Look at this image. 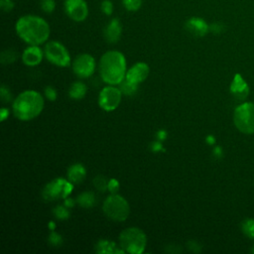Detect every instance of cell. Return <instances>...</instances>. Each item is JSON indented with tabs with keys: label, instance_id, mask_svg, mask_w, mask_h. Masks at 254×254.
<instances>
[{
	"label": "cell",
	"instance_id": "obj_1",
	"mask_svg": "<svg viewBox=\"0 0 254 254\" xmlns=\"http://www.w3.org/2000/svg\"><path fill=\"white\" fill-rule=\"evenodd\" d=\"M15 31L23 42L31 46L46 43L51 34L49 23L44 18L33 14L21 16L15 24Z\"/></svg>",
	"mask_w": 254,
	"mask_h": 254
},
{
	"label": "cell",
	"instance_id": "obj_2",
	"mask_svg": "<svg viewBox=\"0 0 254 254\" xmlns=\"http://www.w3.org/2000/svg\"><path fill=\"white\" fill-rule=\"evenodd\" d=\"M99 74L101 79L110 84H120L126 75V59L119 51L104 53L99 61Z\"/></svg>",
	"mask_w": 254,
	"mask_h": 254
},
{
	"label": "cell",
	"instance_id": "obj_3",
	"mask_svg": "<svg viewBox=\"0 0 254 254\" xmlns=\"http://www.w3.org/2000/svg\"><path fill=\"white\" fill-rule=\"evenodd\" d=\"M44 108L43 96L35 90L21 92L13 101V114L19 120L29 121L41 114Z\"/></svg>",
	"mask_w": 254,
	"mask_h": 254
},
{
	"label": "cell",
	"instance_id": "obj_4",
	"mask_svg": "<svg viewBox=\"0 0 254 254\" xmlns=\"http://www.w3.org/2000/svg\"><path fill=\"white\" fill-rule=\"evenodd\" d=\"M120 247L127 253L141 254L147 244L145 232L138 227H128L119 234Z\"/></svg>",
	"mask_w": 254,
	"mask_h": 254
},
{
	"label": "cell",
	"instance_id": "obj_5",
	"mask_svg": "<svg viewBox=\"0 0 254 254\" xmlns=\"http://www.w3.org/2000/svg\"><path fill=\"white\" fill-rule=\"evenodd\" d=\"M105 215L114 221H124L130 213L128 201L119 194L111 193L107 196L102 205Z\"/></svg>",
	"mask_w": 254,
	"mask_h": 254
},
{
	"label": "cell",
	"instance_id": "obj_6",
	"mask_svg": "<svg viewBox=\"0 0 254 254\" xmlns=\"http://www.w3.org/2000/svg\"><path fill=\"white\" fill-rule=\"evenodd\" d=\"M236 128L244 134L254 133V103L245 102L238 105L233 114Z\"/></svg>",
	"mask_w": 254,
	"mask_h": 254
},
{
	"label": "cell",
	"instance_id": "obj_7",
	"mask_svg": "<svg viewBox=\"0 0 254 254\" xmlns=\"http://www.w3.org/2000/svg\"><path fill=\"white\" fill-rule=\"evenodd\" d=\"M73 189L72 183L63 178H57L48 183L42 191V196L48 201L66 198Z\"/></svg>",
	"mask_w": 254,
	"mask_h": 254
},
{
	"label": "cell",
	"instance_id": "obj_8",
	"mask_svg": "<svg viewBox=\"0 0 254 254\" xmlns=\"http://www.w3.org/2000/svg\"><path fill=\"white\" fill-rule=\"evenodd\" d=\"M44 54L46 59L53 64L65 67L70 64V57L66 48L58 41H50L45 45Z\"/></svg>",
	"mask_w": 254,
	"mask_h": 254
},
{
	"label": "cell",
	"instance_id": "obj_9",
	"mask_svg": "<svg viewBox=\"0 0 254 254\" xmlns=\"http://www.w3.org/2000/svg\"><path fill=\"white\" fill-rule=\"evenodd\" d=\"M121 97L122 92L120 88L108 85L100 90L98 95V104L103 110L112 111L119 106Z\"/></svg>",
	"mask_w": 254,
	"mask_h": 254
},
{
	"label": "cell",
	"instance_id": "obj_10",
	"mask_svg": "<svg viewBox=\"0 0 254 254\" xmlns=\"http://www.w3.org/2000/svg\"><path fill=\"white\" fill-rule=\"evenodd\" d=\"M64 11L70 20L80 23L88 16V5L85 0H64Z\"/></svg>",
	"mask_w": 254,
	"mask_h": 254
},
{
	"label": "cell",
	"instance_id": "obj_11",
	"mask_svg": "<svg viewBox=\"0 0 254 254\" xmlns=\"http://www.w3.org/2000/svg\"><path fill=\"white\" fill-rule=\"evenodd\" d=\"M95 69V60L89 54H80L72 62V70L80 78L89 77Z\"/></svg>",
	"mask_w": 254,
	"mask_h": 254
},
{
	"label": "cell",
	"instance_id": "obj_12",
	"mask_svg": "<svg viewBox=\"0 0 254 254\" xmlns=\"http://www.w3.org/2000/svg\"><path fill=\"white\" fill-rule=\"evenodd\" d=\"M149 71H150V67L146 63H142V62L136 63L126 71V75L124 79H126L131 83L139 84L148 77Z\"/></svg>",
	"mask_w": 254,
	"mask_h": 254
},
{
	"label": "cell",
	"instance_id": "obj_13",
	"mask_svg": "<svg viewBox=\"0 0 254 254\" xmlns=\"http://www.w3.org/2000/svg\"><path fill=\"white\" fill-rule=\"evenodd\" d=\"M185 30L191 36L201 38L209 31V25L200 17H190L185 23Z\"/></svg>",
	"mask_w": 254,
	"mask_h": 254
},
{
	"label": "cell",
	"instance_id": "obj_14",
	"mask_svg": "<svg viewBox=\"0 0 254 254\" xmlns=\"http://www.w3.org/2000/svg\"><path fill=\"white\" fill-rule=\"evenodd\" d=\"M122 35V24L118 18H112L103 29V37L109 44H116Z\"/></svg>",
	"mask_w": 254,
	"mask_h": 254
},
{
	"label": "cell",
	"instance_id": "obj_15",
	"mask_svg": "<svg viewBox=\"0 0 254 254\" xmlns=\"http://www.w3.org/2000/svg\"><path fill=\"white\" fill-rule=\"evenodd\" d=\"M44 56V51L39 46L29 45L22 54V61L28 66H35L42 62Z\"/></svg>",
	"mask_w": 254,
	"mask_h": 254
},
{
	"label": "cell",
	"instance_id": "obj_16",
	"mask_svg": "<svg viewBox=\"0 0 254 254\" xmlns=\"http://www.w3.org/2000/svg\"><path fill=\"white\" fill-rule=\"evenodd\" d=\"M230 92L236 99L239 100L245 99L249 94L248 84L239 73H236L233 77V80L230 84Z\"/></svg>",
	"mask_w": 254,
	"mask_h": 254
},
{
	"label": "cell",
	"instance_id": "obj_17",
	"mask_svg": "<svg viewBox=\"0 0 254 254\" xmlns=\"http://www.w3.org/2000/svg\"><path fill=\"white\" fill-rule=\"evenodd\" d=\"M86 175V170L81 164H73L67 170V180L72 184H80Z\"/></svg>",
	"mask_w": 254,
	"mask_h": 254
},
{
	"label": "cell",
	"instance_id": "obj_18",
	"mask_svg": "<svg viewBox=\"0 0 254 254\" xmlns=\"http://www.w3.org/2000/svg\"><path fill=\"white\" fill-rule=\"evenodd\" d=\"M95 251L99 254H112V253H125V251L121 248L118 249L116 244L109 240H99L96 244Z\"/></svg>",
	"mask_w": 254,
	"mask_h": 254
},
{
	"label": "cell",
	"instance_id": "obj_19",
	"mask_svg": "<svg viewBox=\"0 0 254 254\" xmlns=\"http://www.w3.org/2000/svg\"><path fill=\"white\" fill-rule=\"evenodd\" d=\"M86 91H87V87L83 82L74 81L68 89V95L72 99H81L85 96Z\"/></svg>",
	"mask_w": 254,
	"mask_h": 254
},
{
	"label": "cell",
	"instance_id": "obj_20",
	"mask_svg": "<svg viewBox=\"0 0 254 254\" xmlns=\"http://www.w3.org/2000/svg\"><path fill=\"white\" fill-rule=\"evenodd\" d=\"M81 207L84 208H90L94 205L95 203V196L92 192L90 191H85L80 193L75 200Z\"/></svg>",
	"mask_w": 254,
	"mask_h": 254
},
{
	"label": "cell",
	"instance_id": "obj_21",
	"mask_svg": "<svg viewBox=\"0 0 254 254\" xmlns=\"http://www.w3.org/2000/svg\"><path fill=\"white\" fill-rule=\"evenodd\" d=\"M18 58V53L13 49H7L1 53L0 61L3 64H10Z\"/></svg>",
	"mask_w": 254,
	"mask_h": 254
},
{
	"label": "cell",
	"instance_id": "obj_22",
	"mask_svg": "<svg viewBox=\"0 0 254 254\" xmlns=\"http://www.w3.org/2000/svg\"><path fill=\"white\" fill-rule=\"evenodd\" d=\"M242 232L249 238L254 239V218H247L241 222Z\"/></svg>",
	"mask_w": 254,
	"mask_h": 254
},
{
	"label": "cell",
	"instance_id": "obj_23",
	"mask_svg": "<svg viewBox=\"0 0 254 254\" xmlns=\"http://www.w3.org/2000/svg\"><path fill=\"white\" fill-rule=\"evenodd\" d=\"M120 90L123 94L125 95H134L137 90H138V84H134V83H131L129 81H127L126 79H124L121 83H120Z\"/></svg>",
	"mask_w": 254,
	"mask_h": 254
},
{
	"label": "cell",
	"instance_id": "obj_24",
	"mask_svg": "<svg viewBox=\"0 0 254 254\" xmlns=\"http://www.w3.org/2000/svg\"><path fill=\"white\" fill-rule=\"evenodd\" d=\"M143 4V0H122V5L129 12L138 11Z\"/></svg>",
	"mask_w": 254,
	"mask_h": 254
},
{
	"label": "cell",
	"instance_id": "obj_25",
	"mask_svg": "<svg viewBox=\"0 0 254 254\" xmlns=\"http://www.w3.org/2000/svg\"><path fill=\"white\" fill-rule=\"evenodd\" d=\"M93 186L99 191H105L108 190V181L105 179V177L98 175L93 179Z\"/></svg>",
	"mask_w": 254,
	"mask_h": 254
},
{
	"label": "cell",
	"instance_id": "obj_26",
	"mask_svg": "<svg viewBox=\"0 0 254 254\" xmlns=\"http://www.w3.org/2000/svg\"><path fill=\"white\" fill-rule=\"evenodd\" d=\"M40 8L46 14H52L56 9L55 0H40Z\"/></svg>",
	"mask_w": 254,
	"mask_h": 254
},
{
	"label": "cell",
	"instance_id": "obj_27",
	"mask_svg": "<svg viewBox=\"0 0 254 254\" xmlns=\"http://www.w3.org/2000/svg\"><path fill=\"white\" fill-rule=\"evenodd\" d=\"M53 213L54 215L58 218V219H61V220H64V219H67L68 216H69V212L68 210L66 209V206L64 205H58L56 206L54 209H53Z\"/></svg>",
	"mask_w": 254,
	"mask_h": 254
},
{
	"label": "cell",
	"instance_id": "obj_28",
	"mask_svg": "<svg viewBox=\"0 0 254 254\" xmlns=\"http://www.w3.org/2000/svg\"><path fill=\"white\" fill-rule=\"evenodd\" d=\"M100 10L106 16H111L114 11V6L111 0H102L100 3Z\"/></svg>",
	"mask_w": 254,
	"mask_h": 254
},
{
	"label": "cell",
	"instance_id": "obj_29",
	"mask_svg": "<svg viewBox=\"0 0 254 254\" xmlns=\"http://www.w3.org/2000/svg\"><path fill=\"white\" fill-rule=\"evenodd\" d=\"M0 8L4 13H10L15 8L13 0H0Z\"/></svg>",
	"mask_w": 254,
	"mask_h": 254
},
{
	"label": "cell",
	"instance_id": "obj_30",
	"mask_svg": "<svg viewBox=\"0 0 254 254\" xmlns=\"http://www.w3.org/2000/svg\"><path fill=\"white\" fill-rule=\"evenodd\" d=\"M49 241L52 245L54 246H59L62 244L63 242V239H62V236L60 234H58L57 232L55 231H52V233L50 234L49 236Z\"/></svg>",
	"mask_w": 254,
	"mask_h": 254
},
{
	"label": "cell",
	"instance_id": "obj_31",
	"mask_svg": "<svg viewBox=\"0 0 254 254\" xmlns=\"http://www.w3.org/2000/svg\"><path fill=\"white\" fill-rule=\"evenodd\" d=\"M45 95H46V97H47L49 100H51V101H54V100L57 99V91H56V89H55L54 87H52V86H47V87L45 88Z\"/></svg>",
	"mask_w": 254,
	"mask_h": 254
},
{
	"label": "cell",
	"instance_id": "obj_32",
	"mask_svg": "<svg viewBox=\"0 0 254 254\" xmlns=\"http://www.w3.org/2000/svg\"><path fill=\"white\" fill-rule=\"evenodd\" d=\"M0 93H1V99H2L4 102H9V101L11 100V98H12L11 92H10V90H9L6 86H4V85L1 86Z\"/></svg>",
	"mask_w": 254,
	"mask_h": 254
},
{
	"label": "cell",
	"instance_id": "obj_33",
	"mask_svg": "<svg viewBox=\"0 0 254 254\" xmlns=\"http://www.w3.org/2000/svg\"><path fill=\"white\" fill-rule=\"evenodd\" d=\"M119 190V183L116 179H111L108 181V190L111 193H116Z\"/></svg>",
	"mask_w": 254,
	"mask_h": 254
},
{
	"label": "cell",
	"instance_id": "obj_34",
	"mask_svg": "<svg viewBox=\"0 0 254 254\" xmlns=\"http://www.w3.org/2000/svg\"><path fill=\"white\" fill-rule=\"evenodd\" d=\"M224 30V26L221 23H212L211 25H209V31H211L212 33L215 34H219Z\"/></svg>",
	"mask_w": 254,
	"mask_h": 254
},
{
	"label": "cell",
	"instance_id": "obj_35",
	"mask_svg": "<svg viewBox=\"0 0 254 254\" xmlns=\"http://www.w3.org/2000/svg\"><path fill=\"white\" fill-rule=\"evenodd\" d=\"M151 149H152V151H153V152H160V151H164L163 145H162L160 142H158V141L153 142V143L151 144Z\"/></svg>",
	"mask_w": 254,
	"mask_h": 254
},
{
	"label": "cell",
	"instance_id": "obj_36",
	"mask_svg": "<svg viewBox=\"0 0 254 254\" xmlns=\"http://www.w3.org/2000/svg\"><path fill=\"white\" fill-rule=\"evenodd\" d=\"M8 115H9V110L7 108H5V107H2L1 111H0V118H1L0 120L1 121H5L7 119V117H8Z\"/></svg>",
	"mask_w": 254,
	"mask_h": 254
},
{
	"label": "cell",
	"instance_id": "obj_37",
	"mask_svg": "<svg viewBox=\"0 0 254 254\" xmlns=\"http://www.w3.org/2000/svg\"><path fill=\"white\" fill-rule=\"evenodd\" d=\"M157 138L159 140H165L167 138V132L165 130H160L158 132V135H157Z\"/></svg>",
	"mask_w": 254,
	"mask_h": 254
},
{
	"label": "cell",
	"instance_id": "obj_38",
	"mask_svg": "<svg viewBox=\"0 0 254 254\" xmlns=\"http://www.w3.org/2000/svg\"><path fill=\"white\" fill-rule=\"evenodd\" d=\"M73 204H74V200H72L71 198L66 197V198L64 199V205H65L66 207H72Z\"/></svg>",
	"mask_w": 254,
	"mask_h": 254
},
{
	"label": "cell",
	"instance_id": "obj_39",
	"mask_svg": "<svg viewBox=\"0 0 254 254\" xmlns=\"http://www.w3.org/2000/svg\"><path fill=\"white\" fill-rule=\"evenodd\" d=\"M206 141L208 142V144H212V143L214 142V138H213L212 136H208V137L206 138Z\"/></svg>",
	"mask_w": 254,
	"mask_h": 254
},
{
	"label": "cell",
	"instance_id": "obj_40",
	"mask_svg": "<svg viewBox=\"0 0 254 254\" xmlns=\"http://www.w3.org/2000/svg\"><path fill=\"white\" fill-rule=\"evenodd\" d=\"M49 227L51 228V230H54V229L56 228V224H55L53 221H51V222L49 223Z\"/></svg>",
	"mask_w": 254,
	"mask_h": 254
}]
</instances>
